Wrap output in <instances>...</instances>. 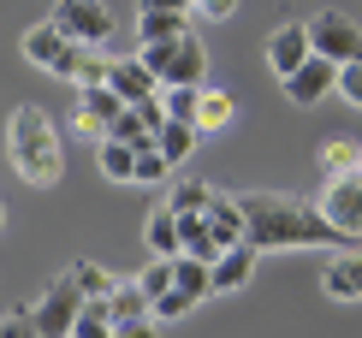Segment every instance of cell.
<instances>
[{"label":"cell","instance_id":"6da1fadb","mask_svg":"<svg viewBox=\"0 0 362 338\" xmlns=\"http://www.w3.org/2000/svg\"><path fill=\"white\" fill-rule=\"evenodd\" d=\"M250 220V243L262 255L274 250H356L351 232H339L333 220L321 214V202H303V196H285V190H238Z\"/></svg>","mask_w":362,"mask_h":338},{"label":"cell","instance_id":"7a4b0ae2","mask_svg":"<svg viewBox=\"0 0 362 338\" xmlns=\"http://www.w3.org/2000/svg\"><path fill=\"white\" fill-rule=\"evenodd\" d=\"M6 161L12 173H18L30 190H48V184H59V173H66V148H59V131L54 119L42 113V107H12L6 119Z\"/></svg>","mask_w":362,"mask_h":338},{"label":"cell","instance_id":"3957f363","mask_svg":"<svg viewBox=\"0 0 362 338\" xmlns=\"http://www.w3.org/2000/svg\"><path fill=\"white\" fill-rule=\"evenodd\" d=\"M18 48H24V59H30V66H42V71H48V78H59V83H71L83 42H71L54 18H42V24H30L24 36H18Z\"/></svg>","mask_w":362,"mask_h":338},{"label":"cell","instance_id":"277c9868","mask_svg":"<svg viewBox=\"0 0 362 338\" xmlns=\"http://www.w3.org/2000/svg\"><path fill=\"white\" fill-rule=\"evenodd\" d=\"M83 285H78V273H59V279H48V291L36 297V327H42V338H71L78 332V315H83Z\"/></svg>","mask_w":362,"mask_h":338},{"label":"cell","instance_id":"5b68a950","mask_svg":"<svg viewBox=\"0 0 362 338\" xmlns=\"http://www.w3.org/2000/svg\"><path fill=\"white\" fill-rule=\"evenodd\" d=\"M309 36H315V54L321 59H333V66H351V59H362V30L351 12H339V6H321L309 18Z\"/></svg>","mask_w":362,"mask_h":338},{"label":"cell","instance_id":"8992f818","mask_svg":"<svg viewBox=\"0 0 362 338\" xmlns=\"http://www.w3.org/2000/svg\"><path fill=\"white\" fill-rule=\"evenodd\" d=\"M48 18L66 30L71 42H83V48H107V36H113V12L101 6V0H54Z\"/></svg>","mask_w":362,"mask_h":338},{"label":"cell","instance_id":"52a82bcc","mask_svg":"<svg viewBox=\"0 0 362 338\" xmlns=\"http://www.w3.org/2000/svg\"><path fill=\"white\" fill-rule=\"evenodd\" d=\"M315 59V36H309V24L303 18H285V24H274L267 30V71L285 83L297 66H309Z\"/></svg>","mask_w":362,"mask_h":338},{"label":"cell","instance_id":"ba28073f","mask_svg":"<svg viewBox=\"0 0 362 338\" xmlns=\"http://www.w3.org/2000/svg\"><path fill=\"white\" fill-rule=\"evenodd\" d=\"M315 202H321V214L339 226V232H351V238L362 243V173H351V178H327Z\"/></svg>","mask_w":362,"mask_h":338},{"label":"cell","instance_id":"9c48e42d","mask_svg":"<svg viewBox=\"0 0 362 338\" xmlns=\"http://www.w3.org/2000/svg\"><path fill=\"white\" fill-rule=\"evenodd\" d=\"M321 291L333 303H362V243H356V250H333V255H327Z\"/></svg>","mask_w":362,"mask_h":338},{"label":"cell","instance_id":"30bf717a","mask_svg":"<svg viewBox=\"0 0 362 338\" xmlns=\"http://www.w3.org/2000/svg\"><path fill=\"white\" fill-rule=\"evenodd\" d=\"M333 89H339V66H333V59H321V54L285 78V95H291L297 107H315L321 95H333Z\"/></svg>","mask_w":362,"mask_h":338},{"label":"cell","instance_id":"8fae6325","mask_svg":"<svg viewBox=\"0 0 362 338\" xmlns=\"http://www.w3.org/2000/svg\"><path fill=\"white\" fill-rule=\"evenodd\" d=\"M143 243H148V255L178 261V255H185V220H178L167 202H155V208H148V226H143Z\"/></svg>","mask_w":362,"mask_h":338},{"label":"cell","instance_id":"7c38bea8","mask_svg":"<svg viewBox=\"0 0 362 338\" xmlns=\"http://www.w3.org/2000/svg\"><path fill=\"white\" fill-rule=\"evenodd\" d=\"M255 261H262V250L255 243H238V250H226L214 261V297H226V291H244L255 279Z\"/></svg>","mask_w":362,"mask_h":338},{"label":"cell","instance_id":"4fadbf2b","mask_svg":"<svg viewBox=\"0 0 362 338\" xmlns=\"http://www.w3.org/2000/svg\"><path fill=\"white\" fill-rule=\"evenodd\" d=\"M107 83H113V89H119V95H125L131 107H137V101H148V95H160V89H167V83L155 78V71L143 66V59H113V78H107Z\"/></svg>","mask_w":362,"mask_h":338},{"label":"cell","instance_id":"5bb4252c","mask_svg":"<svg viewBox=\"0 0 362 338\" xmlns=\"http://www.w3.org/2000/svg\"><path fill=\"white\" fill-rule=\"evenodd\" d=\"M208 78V48H202V36H178L173 42V66H167V83H202Z\"/></svg>","mask_w":362,"mask_h":338},{"label":"cell","instance_id":"9a60e30c","mask_svg":"<svg viewBox=\"0 0 362 338\" xmlns=\"http://www.w3.org/2000/svg\"><path fill=\"white\" fill-rule=\"evenodd\" d=\"M95 166H101V178H113V184H137V148L119 143V136H101Z\"/></svg>","mask_w":362,"mask_h":338},{"label":"cell","instance_id":"2e32d148","mask_svg":"<svg viewBox=\"0 0 362 338\" xmlns=\"http://www.w3.org/2000/svg\"><path fill=\"white\" fill-rule=\"evenodd\" d=\"M125 95H119V89L113 83H95V89H78V113H89V119H95V125H119V113H125Z\"/></svg>","mask_w":362,"mask_h":338},{"label":"cell","instance_id":"e0dca14e","mask_svg":"<svg viewBox=\"0 0 362 338\" xmlns=\"http://www.w3.org/2000/svg\"><path fill=\"white\" fill-rule=\"evenodd\" d=\"M107 309H113L119 327H125V320H155V297H148L137 279H119V285H113V297H107Z\"/></svg>","mask_w":362,"mask_h":338},{"label":"cell","instance_id":"ac0fdd59","mask_svg":"<svg viewBox=\"0 0 362 338\" xmlns=\"http://www.w3.org/2000/svg\"><path fill=\"white\" fill-rule=\"evenodd\" d=\"M173 291H185V297H214V267L208 261H196V255H178L173 261Z\"/></svg>","mask_w":362,"mask_h":338},{"label":"cell","instance_id":"d6986e66","mask_svg":"<svg viewBox=\"0 0 362 338\" xmlns=\"http://www.w3.org/2000/svg\"><path fill=\"white\" fill-rule=\"evenodd\" d=\"M160 202H167L173 214H202L208 202H214V184H208V178H173Z\"/></svg>","mask_w":362,"mask_h":338},{"label":"cell","instance_id":"ffe728a7","mask_svg":"<svg viewBox=\"0 0 362 338\" xmlns=\"http://www.w3.org/2000/svg\"><path fill=\"white\" fill-rule=\"evenodd\" d=\"M190 12H137V36L143 42H178V36H190Z\"/></svg>","mask_w":362,"mask_h":338},{"label":"cell","instance_id":"44dd1931","mask_svg":"<svg viewBox=\"0 0 362 338\" xmlns=\"http://www.w3.org/2000/svg\"><path fill=\"white\" fill-rule=\"evenodd\" d=\"M196 136H202V131H196L190 119H167V125L155 131V148H160L173 166H185V161H190V148H196Z\"/></svg>","mask_w":362,"mask_h":338},{"label":"cell","instance_id":"7402d4cb","mask_svg":"<svg viewBox=\"0 0 362 338\" xmlns=\"http://www.w3.org/2000/svg\"><path fill=\"white\" fill-rule=\"evenodd\" d=\"M232 113H238V101L226 95V89H208V83H202V101H196V131H226V125H232Z\"/></svg>","mask_w":362,"mask_h":338},{"label":"cell","instance_id":"603a6c76","mask_svg":"<svg viewBox=\"0 0 362 338\" xmlns=\"http://www.w3.org/2000/svg\"><path fill=\"white\" fill-rule=\"evenodd\" d=\"M321 173H327V178H351V173H362V143H351V136H333V143L321 148Z\"/></svg>","mask_w":362,"mask_h":338},{"label":"cell","instance_id":"cb8c5ba5","mask_svg":"<svg viewBox=\"0 0 362 338\" xmlns=\"http://www.w3.org/2000/svg\"><path fill=\"white\" fill-rule=\"evenodd\" d=\"M71 273H78V285H83V297H89V303H107V297H113V285H119L107 267H95V261H78Z\"/></svg>","mask_w":362,"mask_h":338},{"label":"cell","instance_id":"d4e9b609","mask_svg":"<svg viewBox=\"0 0 362 338\" xmlns=\"http://www.w3.org/2000/svg\"><path fill=\"white\" fill-rule=\"evenodd\" d=\"M137 184H173V161L160 155L155 143H148V148H137Z\"/></svg>","mask_w":362,"mask_h":338},{"label":"cell","instance_id":"484cf974","mask_svg":"<svg viewBox=\"0 0 362 338\" xmlns=\"http://www.w3.org/2000/svg\"><path fill=\"white\" fill-rule=\"evenodd\" d=\"M0 338H42V327H36V303H12Z\"/></svg>","mask_w":362,"mask_h":338},{"label":"cell","instance_id":"4316f807","mask_svg":"<svg viewBox=\"0 0 362 338\" xmlns=\"http://www.w3.org/2000/svg\"><path fill=\"white\" fill-rule=\"evenodd\" d=\"M137 285L148 291V297H167V291H173V261H160V255H155V261L137 273Z\"/></svg>","mask_w":362,"mask_h":338},{"label":"cell","instance_id":"83f0119b","mask_svg":"<svg viewBox=\"0 0 362 338\" xmlns=\"http://www.w3.org/2000/svg\"><path fill=\"white\" fill-rule=\"evenodd\" d=\"M196 309V297H185V291H167V297H155V320H178V315H190Z\"/></svg>","mask_w":362,"mask_h":338},{"label":"cell","instance_id":"f1b7e54d","mask_svg":"<svg viewBox=\"0 0 362 338\" xmlns=\"http://www.w3.org/2000/svg\"><path fill=\"white\" fill-rule=\"evenodd\" d=\"M232 12H238V0H190V18H202V24H220Z\"/></svg>","mask_w":362,"mask_h":338},{"label":"cell","instance_id":"f546056e","mask_svg":"<svg viewBox=\"0 0 362 338\" xmlns=\"http://www.w3.org/2000/svg\"><path fill=\"white\" fill-rule=\"evenodd\" d=\"M339 95L351 101V107H362V59H351V66H339Z\"/></svg>","mask_w":362,"mask_h":338},{"label":"cell","instance_id":"4dcf8cb0","mask_svg":"<svg viewBox=\"0 0 362 338\" xmlns=\"http://www.w3.org/2000/svg\"><path fill=\"white\" fill-rule=\"evenodd\" d=\"M119 338H160V320H125Z\"/></svg>","mask_w":362,"mask_h":338},{"label":"cell","instance_id":"1f68e13d","mask_svg":"<svg viewBox=\"0 0 362 338\" xmlns=\"http://www.w3.org/2000/svg\"><path fill=\"white\" fill-rule=\"evenodd\" d=\"M137 12H190V0H137Z\"/></svg>","mask_w":362,"mask_h":338},{"label":"cell","instance_id":"d6a6232c","mask_svg":"<svg viewBox=\"0 0 362 338\" xmlns=\"http://www.w3.org/2000/svg\"><path fill=\"white\" fill-rule=\"evenodd\" d=\"M71 125H78V136H107V125H95L89 113H71Z\"/></svg>","mask_w":362,"mask_h":338}]
</instances>
